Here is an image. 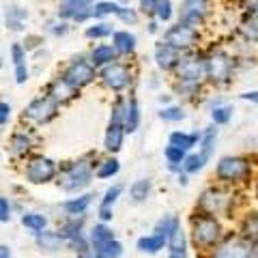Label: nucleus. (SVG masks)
Here are the masks:
<instances>
[{
  "label": "nucleus",
  "instance_id": "41",
  "mask_svg": "<svg viewBox=\"0 0 258 258\" xmlns=\"http://www.w3.org/2000/svg\"><path fill=\"white\" fill-rule=\"evenodd\" d=\"M232 118V106H226V103H220V106H213L211 110V120L213 125H228Z\"/></svg>",
  "mask_w": 258,
  "mask_h": 258
},
{
  "label": "nucleus",
  "instance_id": "51",
  "mask_svg": "<svg viewBox=\"0 0 258 258\" xmlns=\"http://www.w3.org/2000/svg\"><path fill=\"white\" fill-rule=\"evenodd\" d=\"M112 217H114V211H112V207H99V220H101V224L112 222Z\"/></svg>",
  "mask_w": 258,
  "mask_h": 258
},
{
  "label": "nucleus",
  "instance_id": "4",
  "mask_svg": "<svg viewBox=\"0 0 258 258\" xmlns=\"http://www.w3.org/2000/svg\"><path fill=\"white\" fill-rule=\"evenodd\" d=\"M235 71V60L226 50H211L205 54V82L213 86L228 84Z\"/></svg>",
  "mask_w": 258,
  "mask_h": 258
},
{
  "label": "nucleus",
  "instance_id": "57",
  "mask_svg": "<svg viewBox=\"0 0 258 258\" xmlns=\"http://www.w3.org/2000/svg\"><path fill=\"white\" fill-rule=\"evenodd\" d=\"M179 183H181V185H187V176H185V174H179Z\"/></svg>",
  "mask_w": 258,
  "mask_h": 258
},
{
  "label": "nucleus",
  "instance_id": "56",
  "mask_svg": "<svg viewBox=\"0 0 258 258\" xmlns=\"http://www.w3.org/2000/svg\"><path fill=\"white\" fill-rule=\"evenodd\" d=\"M159 101L161 103H168V101H170V95H159Z\"/></svg>",
  "mask_w": 258,
  "mask_h": 258
},
{
  "label": "nucleus",
  "instance_id": "36",
  "mask_svg": "<svg viewBox=\"0 0 258 258\" xmlns=\"http://www.w3.org/2000/svg\"><path fill=\"white\" fill-rule=\"evenodd\" d=\"M43 30H45L50 37L60 39V37H67V35H69L71 26H69V22H62V20H58V18H52V20H45Z\"/></svg>",
  "mask_w": 258,
  "mask_h": 258
},
{
  "label": "nucleus",
  "instance_id": "33",
  "mask_svg": "<svg viewBox=\"0 0 258 258\" xmlns=\"http://www.w3.org/2000/svg\"><path fill=\"white\" fill-rule=\"evenodd\" d=\"M22 226L24 228L32 230L37 235V232H41L47 228V217L43 213H37V211H28V213H22Z\"/></svg>",
  "mask_w": 258,
  "mask_h": 258
},
{
  "label": "nucleus",
  "instance_id": "54",
  "mask_svg": "<svg viewBox=\"0 0 258 258\" xmlns=\"http://www.w3.org/2000/svg\"><path fill=\"white\" fill-rule=\"evenodd\" d=\"M0 258H11V249H9V245L0 243Z\"/></svg>",
  "mask_w": 258,
  "mask_h": 258
},
{
  "label": "nucleus",
  "instance_id": "8",
  "mask_svg": "<svg viewBox=\"0 0 258 258\" xmlns=\"http://www.w3.org/2000/svg\"><path fill=\"white\" fill-rule=\"evenodd\" d=\"M249 174H252V161L241 155H226L217 161L215 168V179L224 185L245 181L249 179Z\"/></svg>",
  "mask_w": 258,
  "mask_h": 258
},
{
  "label": "nucleus",
  "instance_id": "5",
  "mask_svg": "<svg viewBox=\"0 0 258 258\" xmlns=\"http://www.w3.org/2000/svg\"><path fill=\"white\" fill-rule=\"evenodd\" d=\"M134 69L129 67L127 62H120V60H114L106 64V67H101L99 71H97V80L101 82L103 88H108V91L112 93H125L127 88H132L134 84Z\"/></svg>",
  "mask_w": 258,
  "mask_h": 258
},
{
  "label": "nucleus",
  "instance_id": "58",
  "mask_svg": "<svg viewBox=\"0 0 258 258\" xmlns=\"http://www.w3.org/2000/svg\"><path fill=\"white\" fill-rule=\"evenodd\" d=\"M183 3H207V0H183Z\"/></svg>",
  "mask_w": 258,
  "mask_h": 258
},
{
  "label": "nucleus",
  "instance_id": "6",
  "mask_svg": "<svg viewBox=\"0 0 258 258\" xmlns=\"http://www.w3.org/2000/svg\"><path fill=\"white\" fill-rule=\"evenodd\" d=\"M58 76L67 84L74 86L76 91H82V88L97 82V69L88 62L86 56H71V60L64 64V69L60 71Z\"/></svg>",
  "mask_w": 258,
  "mask_h": 258
},
{
  "label": "nucleus",
  "instance_id": "44",
  "mask_svg": "<svg viewBox=\"0 0 258 258\" xmlns=\"http://www.w3.org/2000/svg\"><path fill=\"white\" fill-rule=\"evenodd\" d=\"M43 35H39V32H28L26 35V39L22 41V45H24V50H26V54H35L37 50H41L43 47Z\"/></svg>",
  "mask_w": 258,
  "mask_h": 258
},
{
  "label": "nucleus",
  "instance_id": "11",
  "mask_svg": "<svg viewBox=\"0 0 258 258\" xmlns=\"http://www.w3.org/2000/svg\"><path fill=\"white\" fill-rule=\"evenodd\" d=\"M24 176L32 185H45L58 176V164L52 157L45 155H35L28 159L26 168H24Z\"/></svg>",
  "mask_w": 258,
  "mask_h": 258
},
{
  "label": "nucleus",
  "instance_id": "18",
  "mask_svg": "<svg viewBox=\"0 0 258 258\" xmlns=\"http://www.w3.org/2000/svg\"><path fill=\"white\" fill-rule=\"evenodd\" d=\"M86 58H88V62H91L97 71H99L101 67H106V64L118 60V54H116L114 47H112V43H97L93 50L88 52Z\"/></svg>",
  "mask_w": 258,
  "mask_h": 258
},
{
  "label": "nucleus",
  "instance_id": "27",
  "mask_svg": "<svg viewBox=\"0 0 258 258\" xmlns=\"http://www.w3.org/2000/svg\"><path fill=\"white\" fill-rule=\"evenodd\" d=\"M110 241H114V232H112V228L108 224H95V228L91 230V237H88V245H91V249H97L101 245L110 243Z\"/></svg>",
  "mask_w": 258,
  "mask_h": 258
},
{
  "label": "nucleus",
  "instance_id": "48",
  "mask_svg": "<svg viewBox=\"0 0 258 258\" xmlns=\"http://www.w3.org/2000/svg\"><path fill=\"white\" fill-rule=\"evenodd\" d=\"M13 76H15V84L24 86L30 80V67L28 62H22V64H15L13 67Z\"/></svg>",
  "mask_w": 258,
  "mask_h": 258
},
{
  "label": "nucleus",
  "instance_id": "60",
  "mask_svg": "<svg viewBox=\"0 0 258 258\" xmlns=\"http://www.w3.org/2000/svg\"><path fill=\"white\" fill-rule=\"evenodd\" d=\"M256 198H258V176H256Z\"/></svg>",
  "mask_w": 258,
  "mask_h": 258
},
{
  "label": "nucleus",
  "instance_id": "37",
  "mask_svg": "<svg viewBox=\"0 0 258 258\" xmlns=\"http://www.w3.org/2000/svg\"><path fill=\"white\" fill-rule=\"evenodd\" d=\"M241 32L247 41L258 43V13H247L245 20L241 22Z\"/></svg>",
  "mask_w": 258,
  "mask_h": 258
},
{
  "label": "nucleus",
  "instance_id": "42",
  "mask_svg": "<svg viewBox=\"0 0 258 258\" xmlns=\"http://www.w3.org/2000/svg\"><path fill=\"white\" fill-rule=\"evenodd\" d=\"M114 18H118V22L127 24V26H132V24H138L140 15H138V11H136V9H132V7H129V5H120Z\"/></svg>",
  "mask_w": 258,
  "mask_h": 258
},
{
  "label": "nucleus",
  "instance_id": "38",
  "mask_svg": "<svg viewBox=\"0 0 258 258\" xmlns=\"http://www.w3.org/2000/svg\"><path fill=\"white\" fill-rule=\"evenodd\" d=\"M207 161L209 159L203 155V153H189V155L185 157V161H183V172L185 174H196V172L203 170Z\"/></svg>",
  "mask_w": 258,
  "mask_h": 258
},
{
  "label": "nucleus",
  "instance_id": "50",
  "mask_svg": "<svg viewBox=\"0 0 258 258\" xmlns=\"http://www.w3.org/2000/svg\"><path fill=\"white\" fill-rule=\"evenodd\" d=\"M11 211H13V209H11V200L0 194V224L11 222Z\"/></svg>",
  "mask_w": 258,
  "mask_h": 258
},
{
  "label": "nucleus",
  "instance_id": "15",
  "mask_svg": "<svg viewBox=\"0 0 258 258\" xmlns=\"http://www.w3.org/2000/svg\"><path fill=\"white\" fill-rule=\"evenodd\" d=\"M47 97H52V99L58 103V106L62 108V106H67V103H71V101H76L78 97H80V91H76L71 84H67L64 80L56 74L50 82L45 84V91H43Z\"/></svg>",
  "mask_w": 258,
  "mask_h": 258
},
{
  "label": "nucleus",
  "instance_id": "35",
  "mask_svg": "<svg viewBox=\"0 0 258 258\" xmlns=\"http://www.w3.org/2000/svg\"><path fill=\"white\" fill-rule=\"evenodd\" d=\"M118 7L120 5L114 3V0H97V3L93 5V9H91V18L103 20V18H110V15H116Z\"/></svg>",
  "mask_w": 258,
  "mask_h": 258
},
{
  "label": "nucleus",
  "instance_id": "19",
  "mask_svg": "<svg viewBox=\"0 0 258 258\" xmlns=\"http://www.w3.org/2000/svg\"><path fill=\"white\" fill-rule=\"evenodd\" d=\"M153 56H155V64L164 71H174L176 64H179V60H181V52H176L174 47H170L164 41L155 45V54Z\"/></svg>",
  "mask_w": 258,
  "mask_h": 258
},
{
  "label": "nucleus",
  "instance_id": "45",
  "mask_svg": "<svg viewBox=\"0 0 258 258\" xmlns=\"http://www.w3.org/2000/svg\"><path fill=\"white\" fill-rule=\"evenodd\" d=\"M9 58H11V62H13V67H15V64H22V62H28V60H26L28 54H26V50H24L22 41H15V43L9 45Z\"/></svg>",
  "mask_w": 258,
  "mask_h": 258
},
{
  "label": "nucleus",
  "instance_id": "25",
  "mask_svg": "<svg viewBox=\"0 0 258 258\" xmlns=\"http://www.w3.org/2000/svg\"><path fill=\"white\" fill-rule=\"evenodd\" d=\"M35 241H37V245H39V249H43V252H58V249L62 247V237L58 235L56 230H41V232H37L35 235Z\"/></svg>",
  "mask_w": 258,
  "mask_h": 258
},
{
  "label": "nucleus",
  "instance_id": "2",
  "mask_svg": "<svg viewBox=\"0 0 258 258\" xmlns=\"http://www.w3.org/2000/svg\"><path fill=\"white\" fill-rule=\"evenodd\" d=\"M95 161H91L88 157H80L76 161H71L62 168V172L58 176V187L67 194H78L86 189L91 185L93 176H95Z\"/></svg>",
  "mask_w": 258,
  "mask_h": 258
},
{
  "label": "nucleus",
  "instance_id": "34",
  "mask_svg": "<svg viewBox=\"0 0 258 258\" xmlns=\"http://www.w3.org/2000/svg\"><path fill=\"white\" fill-rule=\"evenodd\" d=\"M136 245H138V249L144 254H157L159 249H164L168 245V241L157 237V235H149V237H140Z\"/></svg>",
  "mask_w": 258,
  "mask_h": 258
},
{
  "label": "nucleus",
  "instance_id": "29",
  "mask_svg": "<svg viewBox=\"0 0 258 258\" xmlns=\"http://www.w3.org/2000/svg\"><path fill=\"white\" fill-rule=\"evenodd\" d=\"M241 237L247 239L249 243H258V211H252L241 222Z\"/></svg>",
  "mask_w": 258,
  "mask_h": 258
},
{
  "label": "nucleus",
  "instance_id": "3",
  "mask_svg": "<svg viewBox=\"0 0 258 258\" xmlns=\"http://www.w3.org/2000/svg\"><path fill=\"white\" fill-rule=\"evenodd\" d=\"M58 112H60V106L52 97H47L43 93V95L35 97V99H30L26 106H24L20 118H22V123H26L28 127H45L58 116Z\"/></svg>",
  "mask_w": 258,
  "mask_h": 258
},
{
  "label": "nucleus",
  "instance_id": "49",
  "mask_svg": "<svg viewBox=\"0 0 258 258\" xmlns=\"http://www.w3.org/2000/svg\"><path fill=\"white\" fill-rule=\"evenodd\" d=\"M11 118H13L11 103L5 101V99H0V127H7V125L11 123Z\"/></svg>",
  "mask_w": 258,
  "mask_h": 258
},
{
  "label": "nucleus",
  "instance_id": "26",
  "mask_svg": "<svg viewBox=\"0 0 258 258\" xmlns=\"http://www.w3.org/2000/svg\"><path fill=\"white\" fill-rule=\"evenodd\" d=\"M91 198H93L91 194H84V196L64 200L60 207H62V211L67 213L69 217H78V215H84L88 211V207H91Z\"/></svg>",
  "mask_w": 258,
  "mask_h": 258
},
{
  "label": "nucleus",
  "instance_id": "53",
  "mask_svg": "<svg viewBox=\"0 0 258 258\" xmlns=\"http://www.w3.org/2000/svg\"><path fill=\"white\" fill-rule=\"evenodd\" d=\"M243 101H252V103H258V91H249V93H243L241 95Z\"/></svg>",
  "mask_w": 258,
  "mask_h": 258
},
{
  "label": "nucleus",
  "instance_id": "43",
  "mask_svg": "<svg viewBox=\"0 0 258 258\" xmlns=\"http://www.w3.org/2000/svg\"><path fill=\"white\" fill-rule=\"evenodd\" d=\"M185 116V110L181 106H166L164 110L159 112V118L161 120H168V123H179V120H183Z\"/></svg>",
  "mask_w": 258,
  "mask_h": 258
},
{
  "label": "nucleus",
  "instance_id": "30",
  "mask_svg": "<svg viewBox=\"0 0 258 258\" xmlns=\"http://www.w3.org/2000/svg\"><path fill=\"white\" fill-rule=\"evenodd\" d=\"M118 170H120V161L110 155L95 166V176L97 179H112V176L118 174Z\"/></svg>",
  "mask_w": 258,
  "mask_h": 258
},
{
  "label": "nucleus",
  "instance_id": "21",
  "mask_svg": "<svg viewBox=\"0 0 258 258\" xmlns=\"http://www.w3.org/2000/svg\"><path fill=\"white\" fill-rule=\"evenodd\" d=\"M112 47L116 50L118 56H132L138 47V39L129 30H114L112 32Z\"/></svg>",
  "mask_w": 258,
  "mask_h": 258
},
{
  "label": "nucleus",
  "instance_id": "17",
  "mask_svg": "<svg viewBox=\"0 0 258 258\" xmlns=\"http://www.w3.org/2000/svg\"><path fill=\"white\" fill-rule=\"evenodd\" d=\"M209 15V5L207 3H183L181 5V20L183 24H189V26H200L205 24Z\"/></svg>",
  "mask_w": 258,
  "mask_h": 258
},
{
  "label": "nucleus",
  "instance_id": "9",
  "mask_svg": "<svg viewBox=\"0 0 258 258\" xmlns=\"http://www.w3.org/2000/svg\"><path fill=\"white\" fill-rule=\"evenodd\" d=\"M164 43H168L170 47H174L176 52H189L200 43V32L198 28L189 26V24L176 22L170 28L164 32Z\"/></svg>",
  "mask_w": 258,
  "mask_h": 258
},
{
  "label": "nucleus",
  "instance_id": "10",
  "mask_svg": "<svg viewBox=\"0 0 258 258\" xmlns=\"http://www.w3.org/2000/svg\"><path fill=\"white\" fill-rule=\"evenodd\" d=\"M232 203V194L228 189L220 187V185H213V187H207L198 198V211L205 215H213L217 217L220 213H226L228 207Z\"/></svg>",
  "mask_w": 258,
  "mask_h": 258
},
{
  "label": "nucleus",
  "instance_id": "1",
  "mask_svg": "<svg viewBox=\"0 0 258 258\" xmlns=\"http://www.w3.org/2000/svg\"><path fill=\"white\" fill-rule=\"evenodd\" d=\"M174 78H176L174 91L179 95L189 97V93H198L200 84L205 82V54L198 52L181 54V60L174 69Z\"/></svg>",
  "mask_w": 258,
  "mask_h": 258
},
{
  "label": "nucleus",
  "instance_id": "46",
  "mask_svg": "<svg viewBox=\"0 0 258 258\" xmlns=\"http://www.w3.org/2000/svg\"><path fill=\"white\" fill-rule=\"evenodd\" d=\"M120 194H123V185H112V187H108L106 194H103L99 207H114V203L120 198Z\"/></svg>",
  "mask_w": 258,
  "mask_h": 258
},
{
  "label": "nucleus",
  "instance_id": "31",
  "mask_svg": "<svg viewBox=\"0 0 258 258\" xmlns=\"http://www.w3.org/2000/svg\"><path fill=\"white\" fill-rule=\"evenodd\" d=\"M112 32H114L112 24H108V22H95V24H91V26L84 28V37L91 39V41H103V39L112 37Z\"/></svg>",
  "mask_w": 258,
  "mask_h": 258
},
{
  "label": "nucleus",
  "instance_id": "55",
  "mask_svg": "<svg viewBox=\"0 0 258 258\" xmlns=\"http://www.w3.org/2000/svg\"><path fill=\"white\" fill-rule=\"evenodd\" d=\"M157 30H159V22L157 20H151L149 22V32H151V35H155Z\"/></svg>",
  "mask_w": 258,
  "mask_h": 258
},
{
  "label": "nucleus",
  "instance_id": "13",
  "mask_svg": "<svg viewBox=\"0 0 258 258\" xmlns=\"http://www.w3.org/2000/svg\"><path fill=\"white\" fill-rule=\"evenodd\" d=\"M254 243H249L243 237H228L222 243H217L211 258H256Z\"/></svg>",
  "mask_w": 258,
  "mask_h": 258
},
{
  "label": "nucleus",
  "instance_id": "14",
  "mask_svg": "<svg viewBox=\"0 0 258 258\" xmlns=\"http://www.w3.org/2000/svg\"><path fill=\"white\" fill-rule=\"evenodd\" d=\"M35 147H37L35 127H18L9 136V142H7V149H9L13 157H26Z\"/></svg>",
  "mask_w": 258,
  "mask_h": 258
},
{
  "label": "nucleus",
  "instance_id": "40",
  "mask_svg": "<svg viewBox=\"0 0 258 258\" xmlns=\"http://www.w3.org/2000/svg\"><path fill=\"white\" fill-rule=\"evenodd\" d=\"M153 15H155V20L161 22V24L170 22V20H172V15H174L172 0H157L155 9H153Z\"/></svg>",
  "mask_w": 258,
  "mask_h": 258
},
{
  "label": "nucleus",
  "instance_id": "39",
  "mask_svg": "<svg viewBox=\"0 0 258 258\" xmlns=\"http://www.w3.org/2000/svg\"><path fill=\"white\" fill-rule=\"evenodd\" d=\"M120 254H123V245L118 243V241H110V243L101 245L93 249V258H120Z\"/></svg>",
  "mask_w": 258,
  "mask_h": 258
},
{
  "label": "nucleus",
  "instance_id": "23",
  "mask_svg": "<svg viewBox=\"0 0 258 258\" xmlns=\"http://www.w3.org/2000/svg\"><path fill=\"white\" fill-rule=\"evenodd\" d=\"M168 252H170L168 258H187V239H185L181 226H176L168 237Z\"/></svg>",
  "mask_w": 258,
  "mask_h": 258
},
{
  "label": "nucleus",
  "instance_id": "32",
  "mask_svg": "<svg viewBox=\"0 0 258 258\" xmlns=\"http://www.w3.org/2000/svg\"><path fill=\"white\" fill-rule=\"evenodd\" d=\"M151 189H153L151 179H138V181H134L132 185H129V198L140 205L151 196Z\"/></svg>",
  "mask_w": 258,
  "mask_h": 258
},
{
  "label": "nucleus",
  "instance_id": "52",
  "mask_svg": "<svg viewBox=\"0 0 258 258\" xmlns=\"http://www.w3.org/2000/svg\"><path fill=\"white\" fill-rule=\"evenodd\" d=\"M155 5H157V0H140V9H142L144 13H153Z\"/></svg>",
  "mask_w": 258,
  "mask_h": 258
},
{
  "label": "nucleus",
  "instance_id": "22",
  "mask_svg": "<svg viewBox=\"0 0 258 258\" xmlns=\"http://www.w3.org/2000/svg\"><path fill=\"white\" fill-rule=\"evenodd\" d=\"M140 103L136 97H127V110H125V118H123V127L125 134H136L140 127Z\"/></svg>",
  "mask_w": 258,
  "mask_h": 258
},
{
  "label": "nucleus",
  "instance_id": "20",
  "mask_svg": "<svg viewBox=\"0 0 258 258\" xmlns=\"http://www.w3.org/2000/svg\"><path fill=\"white\" fill-rule=\"evenodd\" d=\"M123 142H125V127L120 123H108L106 136H103V149H106V153L116 155L123 149Z\"/></svg>",
  "mask_w": 258,
  "mask_h": 258
},
{
  "label": "nucleus",
  "instance_id": "12",
  "mask_svg": "<svg viewBox=\"0 0 258 258\" xmlns=\"http://www.w3.org/2000/svg\"><path fill=\"white\" fill-rule=\"evenodd\" d=\"M97 0H58L56 7V18L62 22L84 24L91 20V9Z\"/></svg>",
  "mask_w": 258,
  "mask_h": 258
},
{
  "label": "nucleus",
  "instance_id": "28",
  "mask_svg": "<svg viewBox=\"0 0 258 258\" xmlns=\"http://www.w3.org/2000/svg\"><path fill=\"white\" fill-rule=\"evenodd\" d=\"M215 142H217V127L215 125L205 127V132H200V142L198 144H200V153H203L207 159H211Z\"/></svg>",
  "mask_w": 258,
  "mask_h": 258
},
{
  "label": "nucleus",
  "instance_id": "47",
  "mask_svg": "<svg viewBox=\"0 0 258 258\" xmlns=\"http://www.w3.org/2000/svg\"><path fill=\"white\" fill-rule=\"evenodd\" d=\"M164 157L168 159V164H181V166H183V161H185V157H187V153L168 144L166 151H164Z\"/></svg>",
  "mask_w": 258,
  "mask_h": 258
},
{
  "label": "nucleus",
  "instance_id": "16",
  "mask_svg": "<svg viewBox=\"0 0 258 258\" xmlns=\"http://www.w3.org/2000/svg\"><path fill=\"white\" fill-rule=\"evenodd\" d=\"M30 18V11L24 5H7L5 9V26L9 32H15V35H22L26 32V20Z\"/></svg>",
  "mask_w": 258,
  "mask_h": 258
},
{
  "label": "nucleus",
  "instance_id": "7",
  "mask_svg": "<svg viewBox=\"0 0 258 258\" xmlns=\"http://www.w3.org/2000/svg\"><path fill=\"white\" fill-rule=\"evenodd\" d=\"M191 237H194V243L198 247H215L222 239V224L217 217L213 215H205V213H198L196 217L191 220Z\"/></svg>",
  "mask_w": 258,
  "mask_h": 258
},
{
  "label": "nucleus",
  "instance_id": "59",
  "mask_svg": "<svg viewBox=\"0 0 258 258\" xmlns=\"http://www.w3.org/2000/svg\"><path fill=\"white\" fill-rule=\"evenodd\" d=\"M3 64H5V60H3V54H0V69H3Z\"/></svg>",
  "mask_w": 258,
  "mask_h": 258
},
{
  "label": "nucleus",
  "instance_id": "24",
  "mask_svg": "<svg viewBox=\"0 0 258 258\" xmlns=\"http://www.w3.org/2000/svg\"><path fill=\"white\" fill-rule=\"evenodd\" d=\"M200 142V132H181V129H176V132L170 134V138H168V144L170 147H176V149H181V151H191L196 144Z\"/></svg>",
  "mask_w": 258,
  "mask_h": 258
}]
</instances>
